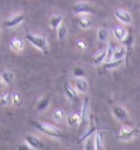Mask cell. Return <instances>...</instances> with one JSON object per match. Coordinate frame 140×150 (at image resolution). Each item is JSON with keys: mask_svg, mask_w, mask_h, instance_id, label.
Returning <instances> with one entry per match:
<instances>
[{"mask_svg": "<svg viewBox=\"0 0 140 150\" xmlns=\"http://www.w3.org/2000/svg\"><path fill=\"white\" fill-rule=\"evenodd\" d=\"M26 39L29 42H31L35 48L40 50L45 55L49 54V46H48V40L45 37L41 35H36L32 34L28 31H26Z\"/></svg>", "mask_w": 140, "mask_h": 150, "instance_id": "6da1fadb", "label": "cell"}, {"mask_svg": "<svg viewBox=\"0 0 140 150\" xmlns=\"http://www.w3.org/2000/svg\"><path fill=\"white\" fill-rule=\"evenodd\" d=\"M32 125L35 126V128L38 129L42 133L45 134L48 136L53 137V138H63L64 134L61 130L50 124L43 123V122H37V121H33Z\"/></svg>", "mask_w": 140, "mask_h": 150, "instance_id": "7a4b0ae2", "label": "cell"}, {"mask_svg": "<svg viewBox=\"0 0 140 150\" xmlns=\"http://www.w3.org/2000/svg\"><path fill=\"white\" fill-rule=\"evenodd\" d=\"M139 133L140 130L138 126L133 127V126H129V125H124L119 129V132L117 134L116 138L119 140L127 141L137 136Z\"/></svg>", "mask_w": 140, "mask_h": 150, "instance_id": "3957f363", "label": "cell"}, {"mask_svg": "<svg viewBox=\"0 0 140 150\" xmlns=\"http://www.w3.org/2000/svg\"><path fill=\"white\" fill-rule=\"evenodd\" d=\"M122 43L124 48L126 49V58L124 59V60H125L126 64H128L129 58L133 53V46H134V31L132 30V28L129 29L127 35L124 38V40L122 41Z\"/></svg>", "mask_w": 140, "mask_h": 150, "instance_id": "277c9868", "label": "cell"}, {"mask_svg": "<svg viewBox=\"0 0 140 150\" xmlns=\"http://www.w3.org/2000/svg\"><path fill=\"white\" fill-rule=\"evenodd\" d=\"M73 13L75 14L94 13L95 10L87 2H78L73 7Z\"/></svg>", "mask_w": 140, "mask_h": 150, "instance_id": "5b68a950", "label": "cell"}, {"mask_svg": "<svg viewBox=\"0 0 140 150\" xmlns=\"http://www.w3.org/2000/svg\"><path fill=\"white\" fill-rule=\"evenodd\" d=\"M98 130V127H97V125H96V122L95 121L94 118H91L90 119V123H89V125H88V128L87 129V130L84 132L82 136L79 138L78 141V144H80L82 142L87 140L88 138L93 136L94 134H96V131Z\"/></svg>", "mask_w": 140, "mask_h": 150, "instance_id": "8992f818", "label": "cell"}, {"mask_svg": "<svg viewBox=\"0 0 140 150\" xmlns=\"http://www.w3.org/2000/svg\"><path fill=\"white\" fill-rule=\"evenodd\" d=\"M112 113L114 116L119 121H121L124 125H128L129 120V114H128L127 110H125L124 107L119 106H116L113 107L112 109Z\"/></svg>", "mask_w": 140, "mask_h": 150, "instance_id": "52a82bcc", "label": "cell"}, {"mask_svg": "<svg viewBox=\"0 0 140 150\" xmlns=\"http://www.w3.org/2000/svg\"><path fill=\"white\" fill-rule=\"evenodd\" d=\"M89 113H90V99L89 97H85L83 99V104H82V109H81V125L88 122L89 120Z\"/></svg>", "mask_w": 140, "mask_h": 150, "instance_id": "ba28073f", "label": "cell"}, {"mask_svg": "<svg viewBox=\"0 0 140 150\" xmlns=\"http://www.w3.org/2000/svg\"><path fill=\"white\" fill-rule=\"evenodd\" d=\"M115 16L118 19L119 22L125 23V24H130L132 22V17L129 12L123 10V9H117L115 11Z\"/></svg>", "mask_w": 140, "mask_h": 150, "instance_id": "9c48e42d", "label": "cell"}, {"mask_svg": "<svg viewBox=\"0 0 140 150\" xmlns=\"http://www.w3.org/2000/svg\"><path fill=\"white\" fill-rule=\"evenodd\" d=\"M26 143L34 149H40L43 148V143L40 139L39 138L34 136V135H27L26 137Z\"/></svg>", "mask_w": 140, "mask_h": 150, "instance_id": "30bf717a", "label": "cell"}, {"mask_svg": "<svg viewBox=\"0 0 140 150\" xmlns=\"http://www.w3.org/2000/svg\"><path fill=\"white\" fill-rule=\"evenodd\" d=\"M106 56H107V51H106V50H98V51L94 54L93 56H92V64H95V65H99V64H101V63L106 59Z\"/></svg>", "mask_w": 140, "mask_h": 150, "instance_id": "8fae6325", "label": "cell"}, {"mask_svg": "<svg viewBox=\"0 0 140 150\" xmlns=\"http://www.w3.org/2000/svg\"><path fill=\"white\" fill-rule=\"evenodd\" d=\"M67 122L71 127H78L81 125V115L78 113H70L67 116Z\"/></svg>", "mask_w": 140, "mask_h": 150, "instance_id": "7c38bea8", "label": "cell"}, {"mask_svg": "<svg viewBox=\"0 0 140 150\" xmlns=\"http://www.w3.org/2000/svg\"><path fill=\"white\" fill-rule=\"evenodd\" d=\"M25 19V17L22 15V14H18L13 16V18H11L8 19V21H6L5 22V27L11 28V27H14L16 26L19 25L20 23H22V21Z\"/></svg>", "mask_w": 140, "mask_h": 150, "instance_id": "4fadbf2b", "label": "cell"}, {"mask_svg": "<svg viewBox=\"0 0 140 150\" xmlns=\"http://www.w3.org/2000/svg\"><path fill=\"white\" fill-rule=\"evenodd\" d=\"M9 45H10V48H11V50L13 51L16 52V53H20V52H22V50H23L25 44H24L23 40H22L21 39L15 38V39L11 40Z\"/></svg>", "mask_w": 140, "mask_h": 150, "instance_id": "5bb4252c", "label": "cell"}, {"mask_svg": "<svg viewBox=\"0 0 140 150\" xmlns=\"http://www.w3.org/2000/svg\"><path fill=\"white\" fill-rule=\"evenodd\" d=\"M64 91H65L67 97H69V99L73 100V101L78 100V93H77V90L74 88L69 83H67L64 84Z\"/></svg>", "mask_w": 140, "mask_h": 150, "instance_id": "9a60e30c", "label": "cell"}, {"mask_svg": "<svg viewBox=\"0 0 140 150\" xmlns=\"http://www.w3.org/2000/svg\"><path fill=\"white\" fill-rule=\"evenodd\" d=\"M62 21H63V17L61 15L54 14L49 18V25L53 30H56V29L58 30V28L62 25Z\"/></svg>", "mask_w": 140, "mask_h": 150, "instance_id": "2e32d148", "label": "cell"}, {"mask_svg": "<svg viewBox=\"0 0 140 150\" xmlns=\"http://www.w3.org/2000/svg\"><path fill=\"white\" fill-rule=\"evenodd\" d=\"M113 33H114L115 37L119 41H123L124 40V38L127 35L128 31L122 27L117 26L113 29Z\"/></svg>", "mask_w": 140, "mask_h": 150, "instance_id": "e0dca14e", "label": "cell"}, {"mask_svg": "<svg viewBox=\"0 0 140 150\" xmlns=\"http://www.w3.org/2000/svg\"><path fill=\"white\" fill-rule=\"evenodd\" d=\"M88 82L83 78L75 79V88L80 93H85L88 89Z\"/></svg>", "mask_w": 140, "mask_h": 150, "instance_id": "ac0fdd59", "label": "cell"}, {"mask_svg": "<svg viewBox=\"0 0 140 150\" xmlns=\"http://www.w3.org/2000/svg\"><path fill=\"white\" fill-rule=\"evenodd\" d=\"M123 63H125V60H124V59H120V60H111V61H109L108 63L104 64L103 66H102V69H103L104 70H110V69H115V68H117V67L120 66Z\"/></svg>", "mask_w": 140, "mask_h": 150, "instance_id": "d6986e66", "label": "cell"}, {"mask_svg": "<svg viewBox=\"0 0 140 150\" xmlns=\"http://www.w3.org/2000/svg\"><path fill=\"white\" fill-rule=\"evenodd\" d=\"M1 79L4 83L11 85L14 81V74L11 71H4L1 74Z\"/></svg>", "mask_w": 140, "mask_h": 150, "instance_id": "ffe728a7", "label": "cell"}, {"mask_svg": "<svg viewBox=\"0 0 140 150\" xmlns=\"http://www.w3.org/2000/svg\"><path fill=\"white\" fill-rule=\"evenodd\" d=\"M126 56V49L124 48V46H120L115 50L113 57H112V60H120V59H124L123 58Z\"/></svg>", "mask_w": 140, "mask_h": 150, "instance_id": "44dd1931", "label": "cell"}, {"mask_svg": "<svg viewBox=\"0 0 140 150\" xmlns=\"http://www.w3.org/2000/svg\"><path fill=\"white\" fill-rule=\"evenodd\" d=\"M0 103L3 106H8L13 104V94L10 93H3L0 97Z\"/></svg>", "mask_w": 140, "mask_h": 150, "instance_id": "7402d4cb", "label": "cell"}, {"mask_svg": "<svg viewBox=\"0 0 140 150\" xmlns=\"http://www.w3.org/2000/svg\"><path fill=\"white\" fill-rule=\"evenodd\" d=\"M92 21L88 17H81L78 19V25L82 29H87L92 26Z\"/></svg>", "mask_w": 140, "mask_h": 150, "instance_id": "603a6c76", "label": "cell"}, {"mask_svg": "<svg viewBox=\"0 0 140 150\" xmlns=\"http://www.w3.org/2000/svg\"><path fill=\"white\" fill-rule=\"evenodd\" d=\"M49 105V100L46 97H42L40 98L39 101L37 102V104H36V109L37 110H40V111H42V110H45Z\"/></svg>", "mask_w": 140, "mask_h": 150, "instance_id": "cb8c5ba5", "label": "cell"}, {"mask_svg": "<svg viewBox=\"0 0 140 150\" xmlns=\"http://www.w3.org/2000/svg\"><path fill=\"white\" fill-rule=\"evenodd\" d=\"M116 49H117L116 45L115 44L113 41H110L109 44H108V46H107V49H106V51H107L106 59H112L113 54H114L115 51Z\"/></svg>", "mask_w": 140, "mask_h": 150, "instance_id": "d4e9b609", "label": "cell"}, {"mask_svg": "<svg viewBox=\"0 0 140 150\" xmlns=\"http://www.w3.org/2000/svg\"><path fill=\"white\" fill-rule=\"evenodd\" d=\"M97 38L100 41H102V42H104V41L107 40V38H108V31H107V29L103 28V27L99 28V30L97 31Z\"/></svg>", "mask_w": 140, "mask_h": 150, "instance_id": "484cf974", "label": "cell"}, {"mask_svg": "<svg viewBox=\"0 0 140 150\" xmlns=\"http://www.w3.org/2000/svg\"><path fill=\"white\" fill-rule=\"evenodd\" d=\"M65 111L63 110V109H61V108L55 109V110H54V112H53V116H54V120H59V121L64 119L65 117Z\"/></svg>", "mask_w": 140, "mask_h": 150, "instance_id": "4316f807", "label": "cell"}, {"mask_svg": "<svg viewBox=\"0 0 140 150\" xmlns=\"http://www.w3.org/2000/svg\"><path fill=\"white\" fill-rule=\"evenodd\" d=\"M58 39L59 40H63L65 38L66 35H67V27L65 25L62 24L60 27L58 28L57 31Z\"/></svg>", "mask_w": 140, "mask_h": 150, "instance_id": "83f0119b", "label": "cell"}, {"mask_svg": "<svg viewBox=\"0 0 140 150\" xmlns=\"http://www.w3.org/2000/svg\"><path fill=\"white\" fill-rule=\"evenodd\" d=\"M84 150H96V145H95V138L93 136L88 138L86 140L85 144V149Z\"/></svg>", "mask_w": 140, "mask_h": 150, "instance_id": "f1b7e54d", "label": "cell"}, {"mask_svg": "<svg viewBox=\"0 0 140 150\" xmlns=\"http://www.w3.org/2000/svg\"><path fill=\"white\" fill-rule=\"evenodd\" d=\"M23 102V99L21 94L19 93H15L13 94V104L15 106H21Z\"/></svg>", "mask_w": 140, "mask_h": 150, "instance_id": "f546056e", "label": "cell"}, {"mask_svg": "<svg viewBox=\"0 0 140 150\" xmlns=\"http://www.w3.org/2000/svg\"><path fill=\"white\" fill-rule=\"evenodd\" d=\"M73 74H74V77H76V79L83 78L84 74H85V71L80 67H75L74 70H73Z\"/></svg>", "mask_w": 140, "mask_h": 150, "instance_id": "4dcf8cb0", "label": "cell"}, {"mask_svg": "<svg viewBox=\"0 0 140 150\" xmlns=\"http://www.w3.org/2000/svg\"><path fill=\"white\" fill-rule=\"evenodd\" d=\"M76 46H77L78 49L83 50H85L87 48V43H86V41H84L83 40H77V42H76Z\"/></svg>", "mask_w": 140, "mask_h": 150, "instance_id": "1f68e13d", "label": "cell"}, {"mask_svg": "<svg viewBox=\"0 0 140 150\" xmlns=\"http://www.w3.org/2000/svg\"><path fill=\"white\" fill-rule=\"evenodd\" d=\"M16 150H31V148L26 143H22L16 147Z\"/></svg>", "mask_w": 140, "mask_h": 150, "instance_id": "d6a6232c", "label": "cell"}, {"mask_svg": "<svg viewBox=\"0 0 140 150\" xmlns=\"http://www.w3.org/2000/svg\"><path fill=\"white\" fill-rule=\"evenodd\" d=\"M2 87H3V84H2V82L0 81V90H1V88H2Z\"/></svg>", "mask_w": 140, "mask_h": 150, "instance_id": "836d02e7", "label": "cell"}, {"mask_svg": "<svg viewBox=\"0 0 140 150\" xmlns=\"http://www.w3.org/2000/svg\"><path fill=\"white\" fill-rule=\"evenodd\" d=\"M98 150H105V149H104V147H101V149H98Z\"/></svg>", "mask_w": 140, "mask_h": 150, "instance_id": "e575fe53", "label": "cell"}]
</instances>
